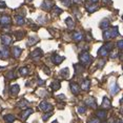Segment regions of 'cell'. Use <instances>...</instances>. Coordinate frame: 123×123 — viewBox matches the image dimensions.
Returning a JSON list of instances; mask_svg holds the SVG:
<instances>
[{
	"instance_id": "6da1fadb",
	"label": "cell",
	"mask_w": 123,
	"mask_h": 123,
	"mask_svg": "<svg viewBox=\"0 0 123 123\" xmlns=\"http://www.w3.org/2000/svg\"><path fill=\"white\" fill-rule=\"evenodd\" d=\"M79 60H80V63L82 64V65L84 66H88L89 64L93 62V57H92V55H89L88 52H82L81 54L79 55Z\"/></svg>"
},
{
	"instance_id": "7a4b0ae2",
	"label": "cell",
	"mask_w": 123,
	"mask_h": 123,
	"mask_svg": "<svg viewBox=\"0 0 123 123\" xmlns=\"http://www.w3.org/2000/svg\"><path fill=\"white\" fill-rule=\"evenodd\" d=\"M119 35L118 32V26L116 27H111V29H106L103 33V39L104 40H110V39L116 38Z\"/></svg>"
},
{
	"instance_id": "3957f363",
	"label": "cell",
	"mask_w": 123,
	"mask_h": 123,
	"mask_svg": "<svg viewBox=\"0 0 123 123\" xmlns=\"http://www.w3.org/2000/svg\"><path fill=\"white\" fill-rule=\"evenodd\" d=\"M39 108H40L42 111L47 113V111H51L53 110V105L51 104V103L46 102V101H42L40 104H39Z\"/></svg>"
},
{
	"instance_id": "277c9868",
	"label": "cell",
	"mask_w": 123,
	"mask_h": 123,
	"mask_svg": "<svg viewBox=\"0 0 123 123\" xmlns=\"http://www.w3.org/2000/svg\"><path fill=\"white\" fill-rule=\"evenodd\" d=\"M54 6H55V2L52 1V0H45V1L42 3V5H41L42 10L47 11V12H49Z\"/></svg>"
},
{
	"instance_id": "5b68a950",
	"label": "cell",
	"mask_w": 123,
	"mask_h": 123,
	"mask_svg": "<svg viewBox=\"0 0 123 123\" xmlns=\"http://www.w3.org/2000/svg\"><path fill=\"white\" fill-rule=\"evenodd\" d=\"M10 57V49H7V46H2L0 49V58L1 59H7Z\"/></svg>"
},
{
	"instance_id": "8992f818",
	"label": "cell",
	"mask_w": 123,
	"mask_h": 123,
	"mask_svg": "<svg viewBox=\"0 0 123 123\" xmlns=\"http://www.w3.org/2000/svg\"><path fill=\"white\" fill-rule=\"evenodd\" d=\"M11 22H12V19H11L10 16H6V15L0 16V23L2 25H10Z\"/></svg>"
},
{
	"instance_id": "52a82bcc",
	"label": "cell",
	"mask_w": 123,
	"mask_h": 123,
	"mask_svg": "<svg viewBox=\"0 0 123 123\" xmlns=\"http://www.w3.org/2000/svg\"><path fill=\"white\" fill-rule=\"evenodd\" d=\"M51 59H52V61H53V63H54V64H56V65H59V64L64 60V57H61V56L57 55V54H54L52 56Z\"/></svg>"
},
{
	"instance_id": "ba28073f",
	"label": "cell",
	"mask_w": 123,
	"mask_h": 123,
	"mask_svg": "<svg viewBox=\"0 0 123 123\" xmlns=\"http://www.w3.org/2000/svg\"><path fill=\"white\" fill-rule=\"evenodd\" d=\"M1 40H2V44L4 46H9L12 43V37L10 35H2L1 36Z\"/></svg>"
},
{
	"instance_id": "9c48e42d",
	"label": "cell",
	"mask_w": 123,
	"mask_h": 123,
	"mask_svg": "<svg viewBox=\"0 0 123 123\" xmlns=\"http://www.w3.org/2000/svg\"><path fill=\"white\" fill-rule=\"evenodd\" d=\"M85 104L89 106L92 108H96L97 107V103H96V100H95L94 97H88L87 99L85 100Z\"/></svg>"
},
{
	"instance_id": "30bf717a",
	"label": "cell",
	"mask_w": 123,
	"mask_h": 123,
	"mask_svg": "<svg viewBox=\"0 0 123 123\" xmlns=\"http://www.w3.org/2000/svg\"><path fill=\"white\" fill-rule=\"evenodd\" d=\"M85 9H86V11L87 12H89V13H94V12H96V11L99 9V6L96 4V3H86L85 4Z\"/></svg>"
},
{
	"instance_id": "8fae6325",
	"label": "cell",
	"mask_w": 123,
	"mask_h": 123,
	"mask_svg": "<svg viewBox=\"0 0 123 123\" xmlns=\"http://www.w3.org/2000/svg\"><path fill=\"white\" fill-rule=\"evenodd\" d=\"M72 37H73V39H74L75 41H83L84 40V35L82 34L81 32H75L74 34L72 35Z\"/></svg>"
},
{
	"instance_id": "7c38bea8",
	"label": "cell",
	"mask_w": 123,
	"mask_h": 123,
	"mask_svg": "<svg viewBox=\"0 0 123 123\" xmlns=\"http://www.w3.org/2000/svg\"><path fill=\"white\" fill-rule=\"evenodd\" d=\"M69 86H71V91L72 93L74 95H78L80 93V86L77 84V83L75 82H71V84H69Z\"/></svg>"
},
{
	"instance_id": "4fadbf2b",
	"label": "cell",
	"mask_w": 123,
	"mask_h": 123,
	"mask_svg": "<svg viewBox=\"0 0 123 123\" xmlns=\"http://www.w3.org/2000/svg\"><path fill=\"white\" fill-rule=\"evenodd\" d=\"M89 86H91V81H89V79H84L82 81V83H81L80 89H83V91H88Z\"/></svg>"
},
{
	"instance_id": "5bb4252c",
	"label": "cell",
	"mask_w": 123,
	"mask_h": 123,
	"mask_svg": "<svg viewBox=\"0 0 123 123\" xmlns=\"http://www.w3.org/2000/svg\"><path fill=\"white\" fill-rule=\"evenodd\" d=\"M111 52H108L107 49H105V46L103 45V46H101L100 47V49L98 51V56H100V57H106L108 54H110Z\"/></svg>"
},
{
	"instance_id": "9a60e30c",
	"label": "cell",
	"mask_w": 123,
	"mask_h": 123,
	"mask_svg": "<svg viewBox=\"0 0 123 123\" xmlns=\"http://www.w3.org/2000/svg\"><path fill=\"white\" fill-rule=\"evenodd\" d=\"M33 111H33L32 108H27V110L23 111H22V114H21V119L22 120H26L27 117H29L30 115L33 114Z\"/></svg>"
},
{
	"instance_id": "2e32d148",
	"label": "cell",
	"mask_w": 123,
	"mask_h": 123,
	"mask_svg": "<svg viewBox=\"0 0 123 123\" xmlns=\"http://www.w3.org/2000/svg\"><path fill=\"white\" fill-rule=\"evenodd\" d=\"M19 91H20L19 85L18 84H14V85H12L10 92H11V95H12V96H17L18 93H19Z\"/></svg>"
},
{
	"instance_id": "e0dca14e",
	"label": "cell",
	"mask_w": 123,
	"mask_h": 123,
	"mask_svg": "<svg viewBox=\"0 0 123 123\" xmlns=\"http://www.w3.org/2000/svg\"><path fill=\"white\" fill-rule=\"evenodd\" d=\"M42 51H41V49H36L34 52H32L31 53V57L32 58H39V57H41L42 56Z\"/></svg>"
},
{
	"instance_id": "ac0fdd59",
	"label": "cell",
	"mask_w": 123,
	"mask_h": 123,
	"mask_svg": "<svg viewBox=\"0 0 123 123\" xmlns=\"http://www.w3.org/2000/svg\"><path fill=\"white\" fill-rule=\"evenodd\" d=\"M100 29H102V30H106V29H108V26H110V20L108 19H103V20L100 22Z\"/></svg>"
},
{
	"instance_id": "d6986e66",
	"label": "cell",
	"mask_w": 123,
	"mask_h": 123,
	"mask_svg": "<svg viewBox=\"0 0 123 123\" xmlns=\"http://www.w3.org/2000/svg\"><path fill=\"white\" fill-rule=\"evenodd\" d=\"M119 91H120V87L118 86V84H117L116 82L113 83V84H111V95L118 94Z\"/></svg>"
},
{
	"instance_id": "ffe728a7",
	"label": "cell",
	"mask_w": 123,
	"mask_h": 123,
	"mask_svg": "<svg viewBox=\"0 0 123 123\" xmlns=\"http://www.w3.org/2000/svg\"><path fill=\"white\" fill-rule=\"evenodd\" d=\"M65 23H66V25H68V30H73L75 27V22L73 20V18H71V17L65 19Z\"/></svg>"
},
{
	"instance_id": "44dd1931",
	"label": "cell",
	"mask_w": 123,
	"mask_h": 123,
	"mask_svg": "<svg viewBox=\"0 0 123 123\" xmlns=\"http://www.w3.org/2000/svg\"><path fill=\"white\" fill-rule=\"evenodd\" d=\"M3 119H4V121L6 122V123H13V122L16 120L15 116H14V115H11V114H9V115H5Z\"/></svg>"
},
{
	"instance_id": "7402d4cb",
	"label": "cell",
	"mask_w": 123,
	"mask_h": 123,
	"mask_svg": "<svg viewBox=\"0 0 123 123\" xmlns=\"http://www.w3.org/2000/svg\"><path fill=\"white\" fill-rule=\"evenodd\" d=\"M29 105H30V103L27 102L25 99H22L17 103V106L18 107H20V108H26Z\"/></svg>"
},
{
	"instance_id": "603a6c76",
	"label": "cell",
	"mask_w": 123,
	"mask_h": 123,
	"mask_svg": "<svg viewBox=\"0 0 123 123\" xmlns=\"http://www.w3.org/2000/svg\"><path fill=\"white\" fill-rule=\"evenodd\" d=\"M106 115H107L106 111L100 110V111H97V117H98V119H101V120L106 119Z\"/></svg>"
},
{
	"instance_id": "cb8c5ba5",
	"label": "cell",
	"mask_w": 123,
	"mask_h": 123,
	"mask_svg": "<svg viewBox=\"0 0 123 123\" xmlns=\"http://www.w3.org/2000/svg\"><path fill=\"white\" fill-rule=\"evenodd\" d=\"M21 53H22V49H20V47H18V46H15L13 49V56L15 58H19V56L21 55Z\"/></svg>"
},
{
	"instance_id": "d4e9b609",
	"label": "cell",
	"mask_w": 123,
	"mask_h": 123,
	"mask_svg": "<svg viewBox=\"0 0 123 123\" xmlns=\"http://www.w3.org/2000/svg\"><path fill=\"white\" fill-rule=\"evenodd\" d=\"M102 106H103V107H104V108H111V101H110V99H108V98H106V97L103 98V101H102Z\"/></svg>"
},
{
	"instance_id": "484cf974",
	"label": "cell",
	"mask_w": 123,
	"mask_h": 123,
	"mask_svg": "<svg viewBox=\"0 0 123 123\" xmlns=\"http://www.w3.org/2000/svg\"><path fill=\"white\" fill-rule=\"evenodd\" d=\"M74 68H75V75H79L84 71V68L81 66V64H75Z\"/></svg>"
},
{
	"instance_id": "4316f807",
	"label": "cell",
	"mask_w": 123,
	"mask_h": 123,
	"mask_svg": "<svg viewBox=\"0 0 123 123\" xmlns=\"http://www.w3.org/2000/svg\"><path fill=\"white\" fill-rule=\"evenodd\" d=\"M38 41H39V39L37 37H30L29 38V42H27V45H29V46H33V45H35Z\"/></svg>"
},
{
	"instance_id": "83f0119b",
	"label": "cell",
	"mask_w": 123,
	"mask_h": 123,
	"mask_svg": "<svg viewBox=\"0 0 123 123\" xmlns=\"http://www.w3.org/2000/svg\"><path fill=\"white\" fill-rule=\"evenodd\" d=\"M15 19H16V22H17L18 25H23L24 22H25L24 18L22 17V16H20V15H17V16L15 17Z\"/></svg>"
},
{
	"instance_id": "f1b7e54d",
	"label": "cell",
	"mask_w": 123,
	"mask_h": 123,
	"mask_svg": "<svg viewBox=\"0 0 123 123\" xmlns=\"http://www.w3.org/2000/svg\"><path fill=\"white\" fill-rule=\"evenodd\" d=\"M51 87L53 91H58V89L60 88V82L59 81H53L51 84Z\"/></svg>"
},
{
	"instance_id": "f546056e",
	"label": "cell",
	"mask_w": 123,
	"mask_h": 123,
	"mask_svg": "<svg viewBox=\"0 0 123 123\" xmlns=\"http://www.w3.org/2000/svg\"><path fill=\"white\" fill-rule=\"evenodd\" d=\"M60 75L62 76L63 78H68V75H69V73H68V68H65L64 69H61L60 71Z\"/></svg>"
},
{
	"instance_id": "4dcf8cb0",
	"label": "cell",
	"mask_w": 123,
	"mask_h": 123,
	"mask_svg": "<svg viewBox=\"0 0 123 123\" xmlns=\"http://www.w3.org/2000/svg\"><path fill=\"white\" fill-rule=\"evenodd\" d=\"M24 35H25V33H24V32H21V31H19V32H16V33H15L16 40H21V39L24 37Z\"/></svg>"
},
{
	"instance_id": "1f68e13d",
	"label": "cell",
	"mask_w": 123,
	"mask_h": 123,
	"mask_svg": "<svg viewBox=\"0 0 123 123\" xmlns=\"http://www.w3.org/2000/svg\"><path fill=\"white\" fill-rule=\"evenodd\" d=\"M19 73H20V75H22V76H26V75H29V68L23 66V68H21L19 69Z\"/></svg>"
},
{
	"instance_id": "d6a6232c",
	"label": "cell",
	"mask_w": 123,
	"mask_h": 123,
	"mask_svg": "<svg viewBox=\"0 0 123 123\" xmlns=\"http://www.w3.org/2000/svg\"><path fill=\"white\" fill-rule=\"evenodd\" d=\"M5 77H6V79H9V80H12V79H15V78H16L15 73H14L13 71H10L9 73H6Z\"/></svg>"
},
{
	"instance_id": "836d02e7",
	"label": "cell",
	"mask_w": 123,
	"mask_h": 123,
	"mask_svg": "<svg viewBox=\"0 0 123 123\" xmlns=\"http://www.w3.org/2000/svg\"><path fill=\"white\" fill-rule=\"evenodd\" d=\"M51 116H53V113H52V111H49V114L43 115L42 120H43V121H47V119H49V117H51Z\"/></svg>"
},
{
	"instance_id": "e575fe53",
	"label": "cell",
	"mask_w": 123,
	"mask_h": 123,
	"mask_svg": "<svg viewBox=\"0 0 123 123\" xmlns=\"http://www.w3.org/2000/svg\"><path fill=\"white\" fill-rule=\"evenodd\" d=\"M62 13V10L59 9V7H57V6H54V15H59V14Z\"/></svg>"
},
{
	"instance_id": "d590c367",
	"label": "cell",
	"mask_w": 123,
	"mask_h": 123,
	"mask_svg": "<svg viewBox=\"0 0 123 123\" xmlns=\"http://www.w3.org/2000/svg\"><path fill=\"white\" fill-rule=\"evenodd\" d=\"M85 111H86V108L84 106H79V107H78V113L79 114H84Z\"/></svg>"
},
{
	"instance_id": "8d00e7d4",
	"label": "cell",
	"mask_w": 123,
	"mask_h": 123,
	"mask_svg": "<svg viewBox=\"0 0 123 123\" xmlns=\"http://www.w3.org/2000/svg\"><path fill=\"white\" fill-rule=\"evenodd\" d=\"M61 2H62V4L65 5V6H69V5H71L72 0H61Z\"/></svg>"
},
{
	"instance_id": "74e56055",
	"label": "cell",
	"mask_w": 123,
	"mask_h": 123,
	"mask_svg": "<svg viewBox=\"0 0 123 123\" xmlns=\"http://www.w3.org/2000/svg\"><path fill=\"white\" fill-rule=\"evenodd\" d=\"M117 46H118V49L120 51H122L123 49V40H119L118 42H117Z\"/></svg>"
},
{
	"instance_id": "f35d334b",
	"label": "cell",
	"mask_w": 123,
	"mask_h": 123,
	"mask_svg": "<svg viewBox=\"0 0 123 123\" xmlns=\"http://www.w3.org/2000/svg\"><path fill=\"white\" fill-rule=\"evenodd\" d=\"M87 123H99V119L98 118H91L87 121Z\"/></svg>"
},
{
	"instance_id": "ab89813d",
	"label": "cell",
	"mask_w": 123,
	"mask_h": 123,
	"mask_svg": "<svg viewBox=\"0 0 123 123\" xmlns=\"http://www.w3.org/2000/svg\"><path fill=\"white\" fill-rule=\"evenodd\" d=\"M38 21L40 22V23H44V21H45V18H43V16H39L38 17Z\"/></svg>"
},
{
	"instance_id": "60d3db41",
	"label": "cell",
	"mask_w": 123,
	"mask_h": 123,
	"mask_svg": "<svg viewBox=\"0 0 123 123\" xmlns=\"http://www.w3.org/2000/svg\"><path fill=\"white\" fill-rule=\"evenodd\" d=\"M104 63H105V60H100V62H99V68H102L103 65H104Z\"/></svg>"
},
{
	"instance_id": "b9f144b4",
	"label": "cell",
	"mask_w": 123,
	"mask_h": 123,
	"mask_svg": "<svg viewBox=\"0 0 123 123\" xmlns=\"http://www.w3.org/2000/svg\"><path fill=\"white\" fill-rule=\"evenodd\" d=\"M102 1L104 4H111V0H102Z\"/></svg>"
},
{
	"instance_id": "7bdbcfd3",
	"label": "cell",
	"mask_w": 123,
	"mask_h": 123,
	"mask_svg": "<svg viewBox=\"0 0 123 123\" xmlns=\"http://www.w3.org/2000/svg\"><path fill=\"white\" fill-rule=\"evenodd\" d=\"M57 99H63V100H65V96H64V95H59V96H57Z\"/></svg>"
},
{
	"instance_id": "ee69618b",
	"label": "cell",
	"mask_w": 123,
	"mask_h": 123,
	"mask_svg": "<svg viewBox=\"0 0 123 123\" xmlns=\"http://www.w3.org/2000/svg\"><path fill=\"white\" fill-rule=\"evenodd\" d=\"M73 2H75V3H77V4H80V3H82V0H73Z\"/></svg>"
},
{
	"instance_id": "f6af8a7d",
	"label": "cell",
	"mask_w": 123,
	"mask_h": 123,
	"mask_svg": "<svg viewBox=\"0 0 123 123\" xmlns=\"http://www.w3.org/2000/svg\"><path fill=\"white\" fill-rule=\"evenodd\" d=\"M38 84H39V85H44V81L39 79V80H38Z\"/></svg>"
},
{
	"instance_id": "bcb514c9",
	"label": "cell",
	"mask_w": 123,
	"mask_h": 123,
	"mask_svg": "<svg viewBox=\"0 0 123 123\" xmlns=\"http://www.w3.org/2000/svg\"><path fill=\"white\" fill-rule=\"evenodd\" d=\"M44 72H45L47 75H49V74H51V71H49V68H44Z\"/></svg>"
},
{
	"instance_id": "7dc6e473",
	"label": "cell",
	"mask_w": 123,
	"mask_h": 123,
	"mask_svg": "<svg viewBox=\"0 0 123 123\" xmlns=\"http://www.w3.org/2000/svg\"><path fill=\"white\" fill-rule=\"evenodd\" d=\"M89 2H91V3H97L98 2V0H88Z\"/></svg>"
},
{
	"instance_id": "c3c4849f",
	"label": "cell",
	"mask_w": 123,
	"mask_h": 123,
	"mask_svg": "<svg viewBox=\"0 0 123 123\" xmlns=\"http://www.w3.org/2000/svg\"><path fill=\"white\" fill-rule=\"evenodd\" d=\"M29 1H33V0H29Z\"/></svg>"
},
{
	"instance_id": "681fc988",
	"label": "cell",
	"mask_w": 123,
	"mask_h": 123,
	"mask_svg": "<svg viewBox=\"0 0 123 123\" xmlns=\"http://www.w3.org/2000/svg\"><path fill=\"white\" fill-rule=\"evenodd\" d=\"M104 123H106V122H104Z\"/></svg>"
}]
</instances>
